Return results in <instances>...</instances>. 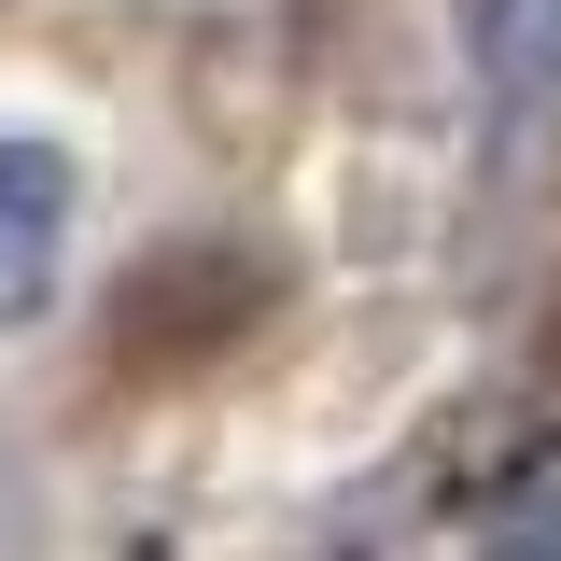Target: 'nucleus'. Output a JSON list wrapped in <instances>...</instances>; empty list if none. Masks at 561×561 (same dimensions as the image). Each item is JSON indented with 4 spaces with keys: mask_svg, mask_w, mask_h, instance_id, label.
I'll list each match as a JSON object with an SVG mask.
<instances>
[{
    "mask_svg": "<svg viewBox=\"0 0 561 561\" xmlns=\"http://www.w3.org/2000/svg\"><path fill=\"white\" fill-rule=\"evenodd\" d=\"M463 70L505 127L561 113V0H463Z\"/></svg>",
    "mask_w": 561,
    "mask_h": 561,
    "instance_id": "nucleus-3",
    "label": "nucleus"
},
{
    "mask_svg": "<svg viewBox=\"0 0 561 561\" xmlns=\"http://www.w3.org/2000/svg\"><path fill=\"white\" fill-rule=\"evenodd\" d=\"M70 210H84V183H70L57 140H0V309H43L57 295Z\"/></svg>",
    "mask_w": 561,
    "mask_h": 561,
    "instance_id": "nucleus-2",
    "label": "nucleus"
},
{
    "mask_svg": "<svg viewBox=\"0 0 561 561\" xmlns=\"http://www.w3.org/2000/svg\"><path fill=\"white\" fill-rule=\"evenodd\" d=\"M253 309H267V267H239V253H169V267L127 280L113 337H127V365H183V351H225V323H253Z\"/></svg>",
    "mask_w": 561,
    "mask_h": 561,
    "instance_id": "nucleus-1",
    "label": "nucleus"
}]
</instances>
